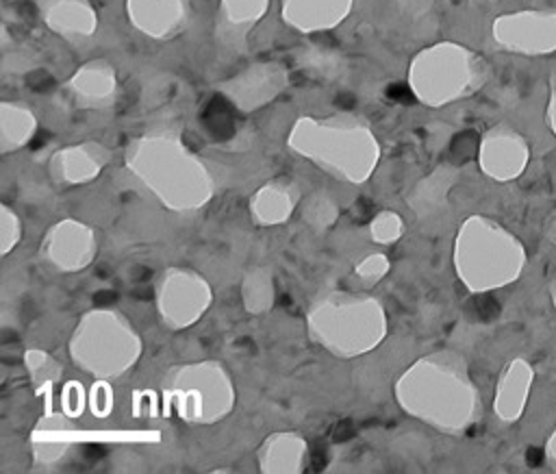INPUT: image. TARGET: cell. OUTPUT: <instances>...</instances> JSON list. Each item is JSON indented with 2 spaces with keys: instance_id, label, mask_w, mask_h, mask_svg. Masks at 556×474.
Wrapping results in <instances>:
<instances>
[{
  "instance_id": "ba28073f",
  "label": "cell",
  "mask_w": 556,
  "mask_h": 474,
  "mask_svg": "<svg viewBox=\"0 0 556 474\" xmlns=\"http://www.w3.org/2000/svg\"><path fill=\"white\" fill-rule=\"evenodd\" d=\"M70 85L78 96V100L85 102V107H100L113 98L115 74L106 63L96 61V63L83 65L74 74Z\"/></svg>"
},
{
  "instance_id": "5b68a950",
  "label": "cell",
  "mask_w": 556,
  "mask_h": 474,
  "mask_svg": "<svg viewBox=\"0 0 556 474\" xmlns=\"http://www.w3.org/2000/svg\"><path fill=\"white\" fill-rule=\"evenodd\" d=\"M132 24L150 37L163 39L176 33L185 22V0H128Z\"/></svg>"
},
{
  "instance_id": "7a4b0ae2",
  "label": "cell",
  "mask_w": 556,
  "mask_h": 474,
  "mask_svg": "<svg viewBox=\"0 0 556 474\" xmlns=\"http://www.w3.org/2000/svg\"><path fill=\"white\" fill-rule=\"evenodd\" d=\"M480 74L478 59L454 43L426 48L410 65V87L415 96L432 107L465 96Z\"/></svg>"
},
{
  "instance_id": "8fae6325",
  "label": "cell",
  "mask_w": 556,
  "mask_h": 474,
  "mask_svg": "<svg viewBox=\"0 0 556 474\" xmlns=\"http://www.w3.org/2000/svg\"><path fill=\"white\" fill-rule=\"evenodd\" d=\"M59 161L65 167V176L76 178V180H80L85 176L89 178L98 170V163L87 152V148H67V150L59 152Z\"/></svg>"
},
{
  "instance_id": "8992f818",
  "label": "cell",
  "mask_w": 556,
  "mask_h": 474,
  "mask_svg": "<svg viewBox=\"0 0 556 474\" xmlns=\"http://www.w3.org/2000/svg\"><path fill=\"white\" fill-rule=\"evenodd\" d=\"M352 9V0H282V17L298 30L337 26Z\"/></svg>"
},
{
  "instance_id": "52a82bcc",
  "label": "cell",
  "mask_w": 556,
  "mask_h": 474,
  "mask_svg": "<svg viewBox=\"0 0 556 474\" xmlns=\"http://www.w3.org/2000/svg\"><path fill=\"white\" fill-rule=\"evenodd\" d=\"M43 17L50 28L61 35H91L96 28V11L87 0H48Z\"/></svg>"
},
{
  "instance_id": "30bf717a",
  "label": "cell",
  "mask_w": 556,
  "mask_h": 474,
  "mask_svg": "<svg viewBox=\"0 0 556 474\" xmlns=\"http://www.w3.org/2000/svg\"><path fill=\"white\" fill-rule=\"evenodd\" d=\"M267 11V0H222V15L230 28H248Z\"/></svg>"
},
{
  "instance_id": "6da1fadb",
  "label": "cell",
  "mask_w": 556,
  "mask_h": 474,
  "mask_svg": "<svg viewBox=\"0 0 556 474\" xmlns=\"http://www.w3.org/2000/svg\"><path fill=\"white\" fill-rule=\"evenodd\" d=\"M289 144L293 150L315 159L326 170H341L345 176L361 183L378 157V144L365 124L345 117L313 120L302 117L293 124Z\"/></svg>"
},
{
  "instance_id": "277c9868",
  "label": "cell",
  "mask_w": 556,
  "mask_h": 474,
  "mask_svg": "<svg viewBox=\"0 0 556 474\" xmlns=\"http://www.w3.org/2000/svg\"><path fill=\"white\" fill-rule=\"evenodd\" d=\"M287 83V74L282 65L276 63H258L252 65L248 72L239 74L237 78L224 83V91L241 107V109H256L269 102Z\"/></svg>"
},
{
  "instance_id": "3957f363",
  "label": "cell",
  "mask_w": 556,
  "mask_h": 474,
  "mask_svg": "<svg viewBox=\"0 0 556 474\" xmlns=\"http://www.w3.org/2000/svg\"><path fill=\"white\" fill-rule=\"evenodd\" d=\"M495 39L519 52H547L556 48L554 13H515L502 15L493 26Z\"/></svg>"
},
{
  "instance_id": "4fadbf2b",
  "label": "cell",
  "mask_w": 556,
  "mask_h": 474,
  "mask_svg": "<svg viewBox=\"0 0 556 474\" xmlns=\"http://www.w3.org/2000/svg\"><path fill=\"white\" fill-rule=\"evenodd\" d=\"M528 457L532 459V463H539V461H541V452H539V450H530Z\"/></svg>"
},
{
  "instance_id": "7c38bea8",
  "label": "cell",
  "mask_w": 556,
  "mask_h": 474,
  "mask_svg": "<svg viewBox=\"0 0 556 474\" xmlns=\"http://www.w3.org/2000/svg\"><path fill=\"white\" fill-rule=\"evenodd\" d=\"M549 115H552V124L556 128V78H554V91H552V107H549Z\"/></svg>"
},
{
  "instance_id": "9c48e42d",
  "label": "cell",
  "mask_w": 556,
  "mask_h": 474,
  "mask_svg": "<svg viewBox=\"0 0 556 474\" xmlns=\"http://www.w3.org/2000/svg\"><path fill=\"white\" fill-rule=\"evenodd\" d=\"M37 126L35 117L28 113V109L17 107V104H2V150L20 148Z\"/></svg>"
}]
</instances>
